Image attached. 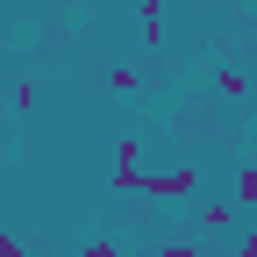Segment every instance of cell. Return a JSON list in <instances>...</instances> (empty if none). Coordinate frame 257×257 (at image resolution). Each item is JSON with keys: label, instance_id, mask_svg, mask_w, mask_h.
Wrapping results in <instances>:
<instances>
[{"label": "cell", "instance_id": "6da1fadb", "mask_svg": "<svg viewBox=\"0 0 257 257\" xmlns=\"http://www.w3.org/2000/svg\"><path fill=\"white\" fill-rule=\"evenodd\" d=\"M114 193H143V150H136V136H114V179H107Z\"/></svg>", "mask_w": 257, "mask_h": 257}, {"label": "cell", "instance_id": "7a4b0ae2", "mask_svg": "<svg viewBox=\"0 0 257 257\" xmlns=\"http://www.w3.org/2000/svg\"><path fill=\"white\" fill-rule=\"evenodd\" d=\"M193 186H200V179H193V165H172V172L143 179V193H150V200H193Z\"/></svg>", "mask_w": 257, "mask_h": 257}, {"label": "cell", "instance_id": "3957f363", "mask_svg": "<svg viewBox=\"0 0 257 257\" xmlns=\"http://www.w3.org/2000/svg\"><path fill=\"white\" fill-rule=\"evenodd\" d=\"M214 86L229 93V100H250V72H236V64H221V72H214Z\"/></svg>", "mask_w": 257, "mask_h": 257}, {"label": "cell", "instance_id": "277c9868", "mask_svg": "<svg viewBox=\"0 0 257 257\" xmlns=\"http://www.w3.org/2000/svg\"><path fill=\"white\" fill-rule=\"evenodd\" d=\"M143 43H165V0H143Z\"/></svg>", "mask_w": 257, "mask_h": 257}, {"label": "cell", "instance_id": "5b68a950", "mask_svg": "<svg viewBox=\"0 0 257 257\" xmlns=\"http://www.w3.org/2000/svg\"><path fill=\"white\" fill-rule=\"evenodd\" d=\"M236 200H243V207H257V165H243V172H236Z\"/></svg>", "mask_w": 257, "mask_h": 257}, {"label": "cell", "instance_id": "8992f818", "mask_svg": "<svg viewBox=\"0 0 257 257\" xmlns=\"http://www.w3.org/2000/svg\"><path fill=\"white\" fill-rule=\"evenodd\" d=\"M79 257H121V250H114L107 236H86V243H79Z\"/></svg>", "mask_w": 257, "mask_h": 257}, {"label": "cell", "instance_id": "52a82bcc", "mask_svg": "<svg viewBox=\"0 0 257 257\" xmlns=\"http://www.w3.org/2000/svg\"><path fill=\"white\" fill-rule=\"evenodd\" d=\"M157 257H200V250H193V243H179V236H172V243H157Z\"/></svg>", "mask_w": 257, "mask_h": 257}, {"label": "cell", "instance_id": "ba28073f", "mask_svg": "<svg viewBox=\"0 0 257 257\" xmlns=\"http://www.w3.org/2000/svg\"><path fill=\"white\" fill-rule=\"evenodd\" d=\"M0 257H22V236H0Z\"/></svg>", "mask_w": 257, "mask_h": 257}, {"label": "cell", "instance_id": "9c48e42d", "mask_svg": "<svg viewBox=\"0 0 257 257\" xmlns=\"http://www.w3.org/2000/svg\"><path fill=\"white\" fill-rule=\"evenodd\" d=\"M236 257H257V236H243V243H236Z\"/></svg>", "mask_w": 257, "mask_h": 257}]
</instances>
